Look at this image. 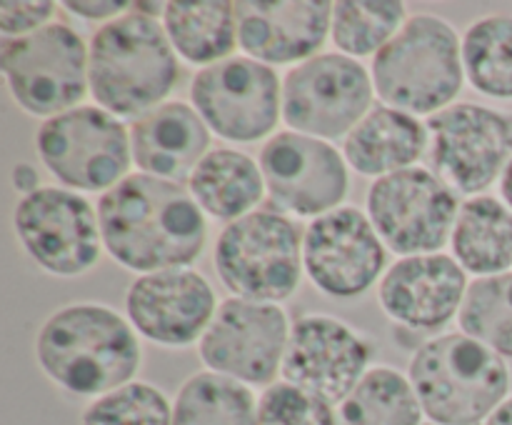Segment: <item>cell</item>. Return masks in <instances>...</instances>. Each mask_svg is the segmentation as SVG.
<instances>
[{"instance_id":"cell-30","label":"cell","mask_w":512,"mask_h":425,"mask_svg":"<svg viewBox=\"0 0 512 425\" xmlns=\"http://www.w3.org/2000/svg\"><path fill=\"white\" fill-rule=\"evenodd\" d=\"M460 328L503 358H512V273L475 278L460 305Z\"/></svg>"},{"instance_id":"cell-11","label":"cell","mask_w":512,"mask_h":425,"mask_svg":"<svg viewBox=\"0 0 512 425\" xmlns=\"http://www.w3.org/2000/svg\"><path fill=\"white\" fill-rule=\"evenodd\" d=\"M458 198L428 168H405L378 178L368 190V218L393 253H438L458 218Z\"/></svg>"},{"instance_id":"cell-15","label":"cell","mask_w":512,"mask_h":425,"mask_svg":"<svg viewBox=\"0 0 512 425\" xmlns=\"http://www.w3.org/2000/svg\"><path fill=\"white\" fill-rule=\"evenodd\" d=\"M270 200L285 213L320 218L338 210L350 188L345 155L328 140L283 130L260 150Z\"/></svg>"},{"instance_id":"cell-17","label":"cell","mask_w":512,"mask_h":425,"mask_svg":"<svg viewBox=\"0 0 512 425\" xmlns=\"http://www.w3.org/2000/svg\"><path fill=\"white\" fill-rule=\"evenodd\" d=\"M370 345L343 320L330 315H300L290 325L283 358L285 383L340 405L368 373Z\"/></svg>"},{"instance_id":"cell-33","label":"cell","mask_w":512,"mask_h":425,"mask_svg":"<svg viewBox=\"0 0 512 425\" xmlns=\"http://www.w3.org/2000/svg\"><path fill=\"white\" fill-rule=\"evenodd\" d=\"M55 3L48 0H3L0 3V30L3 38H23L50 25Z\"/></svg>"},{"instance_id":"cell-34","label":"cell","mask_w":512,"mask_h":425,"mask_svg":"<svg viewBox=\"0 0 512 425\" xmlns=\"http://www.w3.org/2000/svg\"><path fill=\"white\" fill-rule=\"evenodd\" d=\"M65 8L73 10L75 15H80V18H88V20H115L120 18V15H125V10L130 8L128 3H123V0H113V3H88V0H70V3H65Z\"/></svg>"},{"instance_id":"cell-6","label":"cell","mask_w":512,"mask_h":425,"mask_svg":"<svg viewBox=\"0 0 512 425\" xmlns=\"http://www.w3.org/2000/svg\"><path fill=\"white\" fill-rule=\"evenodd\" d=\"M215 270L235 298L283 303L303 275L298 225L275 210H253L223 228L215 243Z\"/></svg>"},{"instance_id":"cell-19","label":"cell","mask_w":512,"mask_h":425,"mask_svg":"<svg viewBox=\"0 0 512 425\" xmlns=\"http://www.w3.org/2000/svg\"><path fill=\"white\" fill-rule=\"evenodd\" d=\"M468 285V273L453 255H408L383 275L378 300L398 325L438 330L460 313Z\"/></svg>"},{"instance_id":"cell-18","label":"cell","mask_w":512,"mask_h":425,"mask_svg":"<svg viewBox=\"0 0 512 425\" xmlns=\"http://www.w3.org/2000/svg\"><path fill=\"white\" fill-rule=\"evenodd\" d=\"M215 310L213 285L193 268L138 275L125 295L130 325L143 338L168 348H185L203 338Z\"/></svg>"},{"instance_id":"cell-12","label":"cell","mask_w":512,"mask_h":425,"mask_svg":"<svg viewBox=\"0 0 512 425\" xmlns=\"http://www.w3.org/2000/svg\"><path fill=\"white\" fill-rule=\"evenodd\" d=\"M13 228L25 253L50 275L75 278L98 263V210L68 188L40 185L15 205Z\"/></svg>"},{"instance_id":"cell-31","label":"cell","mask_w":512,"mask_h":425,"mask_svg":"<svg viewBox=\"0 0 512 425\" xmlns=\"http://www.w3.org/2000/svg\"><path fill=\"white\" fill-rule=\"evenodd\" d=\"M83 425H173V403L155 385L133 380L95 398L83 410Z\"/></svg>"},{"instance_id":"cell-20","label":"cell","mask_w":512,"mask_h":425,"mask_svg":"<svg viewBox=\"0 0 512 425\" xmlns=\"http://www.w3.org/2000/svg\"><path fill=\"white\" fill-rule=\"evenodd\" d=\"M238 43L265 65L305 63L323 48L333 23L328 0H240Z\"/></svg>"},{"instance_id":"cell-16","label":"cell","mask_w":512,"mask_h":425,"mask_svg":"<svg viewBox=\"0 0 512 425\" xmlns=\"http://www.w3.org/2000/svg\"><path fill=\"white\" fill-rule=\"evenodd\" d=\"M385 263L388 248L368 215L353 205H340L305 228V273L330 298H358L368 293L378 283Z\"/></svg>"},{"instance_id":"cell-13","label":"cell","mask_w":512,"mask_h":425,"mask_svg":"<svg viewBox=\"0 0 512 425\" xmlns=\"http://www.w3.org/2000/svg\"><path fill=\"white\" fill-rule=\"evenodd\" d=\"M190 100L213 133L230 143H255L283 115V85L270 65L228 58L195 73Z\"/></svg>"},{"instance_id":"cell-37","label":"cell","mask_w":512,"mask_h":425,"mask_svg":"<svg viewBox=\"0 0 512 425\" xmlns=\"http://www.w3.org/2000/svg\"><path fill=\"white\" fill-rule=\"evenodd\" d=\"M500 193H503V203L512 210V158L505 165L503 175H500Z\"/></svg>"},{"instance_id":"cell-35","label":"cell","mask_w":512,"mask_h":425,"mask_svg":"<svg viewBox=\"0 0 512 425\" xmlns=\"http://www.w3.org/2000/svg\"><path fill=\"white\" fill-rule=\"evenodd\" d=\"M10 180H13V188L18 190V193H23V195L35 193V190L40 188V185H38V170H35L30 163L15 165L13 173H10Z\"/></svg>"},{"instance_id":"cell-36","label":"cell","mask_w":512,"mask_h":425,"mask_svg":"<svg viewBox=\"0 0 512 425\" xmlns=\"http://www.w3.org/2000/svg\"><path fill=\"white\" fill-rule=\"evenodd\" d=\"M483 425H512V395L493 415H490L488 420H485Z\"/></svg>"},{"instance_id":"cell-29","label":"cell","mask_w":512,"mask_h":425,"mask_svg":"<svg viewBox=\"0 0 512 425\" xmlns=\"http://www.w3.org/2000/svg\"><path fill=\"white\" fill-rule=\"evenodd\" d=\"M405 3L398 0H343L333 3L330 38L350 58L378 55L405 25Z\"/></svg>"},{"instance_id":"cell-21","label":"cell","mask_w":512,"mask_h":425,"mask_svg":"<svg viewBox=\"0 0 512 425\" xmlns=\"http://www.w3.org/2000/svg\"><path fill=\"white\" fill-rule=\"evenodd\" d=\"M133 163L145 175L185 183L210 153V128L188 103H163L128 125Z\"/></svg>"},{"instance_id":"cell-9","label":"cell","mask_w":512,"mask_h":425,"mask_svg":"<svg viewBox=\"0 0 512 425\" xmlns=\"http://www.w3.org/2000/svg\"><path fill=\"white\" fill-rule=\"evenodd\" d=\"M373 75L343 53H318L283 80V120L290 130L320 140L348 138L373 108Z\"/></svg>"},{"instance_id":"cell-2","label":"cell","mask_w":512,"mask_h":425,"mask_svg":"<svg viewBox=\"0 0 512 425\" xmlns=\"http://www.w3.org/2000/svg\"><path fill=\"white\" fill-rule=\"evenodd\" d=\"M35 360L65 393L95 400L133 383L143 350L133 325L113 308L73 303L40 325Z\"/></svg>"},{"instance_id":"cell-26","label":"cell","mask_w":512,"mask_h":425,"mask_svg":"<svg viewBox=\"0 0 512 425\" xmlns=\"http://www.w3.org/2000/svg\"><path fill=\"white\" fill-rule=\"evenodd\" d=\"M423 405L408 375L388 365L370 368L340 403V425H425Z\"/></svg>"},{"instance_id":"cell-28","label":"cell","mask_w":512,"mask_h":425,"mask_svg":"<svg viewBox=\"0 0 512 425\" xmlns=\"http://www.w3.org/2000/svg\"><path fill=\"white\" fill-rule=\"evenodd\" d=\"M463 68L470 85L490 98H512V18L488 15L465 30Z\"/></svg>"},{"instance_id":"cell-22","label":"cell","mask_w":512,"mask_h":425,"mask_svg":"<svg viewBox=\"0 0 512 425\" xmlns=\"http://www.w3.org/2000/svg\"><path fill=\"white\" fill-rule=\"evenodd\" d=\"M428 150V130L415 115L380 103L343 140L345 163L368 178L415 168Z\"/></svg>"},{"instance_id":"cell-23","label":"cell","mask_w":512,"mask_h":425,"mask_svg":"<svg viewBox=\"0 0 512 425\" xmlns=\"http://www.w3.org/2000/svg\"><path fill=\"white\" fill-rule=\"evenodd\" d=\"M188 190L210 218L233 223L253 213L265 195V178L250 155L233 148H215L200 160Z\"/></svg>"},{"instance_id":"cell-1","label":"cell","mask_w":512,"mask_h":425,"mask_svg":"<svg viewBox=\"0 0 512 425\" xmlns=\"http://www.w3.org/2000/svg\"><path fill=\"white\" fill-rule=\"evenodd\" d=\"M100 235L110 258L135 273L188 268L208 240L203 210L183 183L135 173L103 193Z\"/></svg>"},{"instance_id":"cell-4","label":"cell","mask_w":512,"mask_h":425,"mask_svg":"<svg viewBox=\"0 0 512 425\" xmlns=\"http://www.w3.org/2000/svg\"><path fill=\"white\" fill-rule=\"evenodd\" d=\"M408 378L430 425H483L510 390L503 355L465 333L438 335L420 345Z\"/></svg>"},{"instance_id":"cell-8","label":"cell","mask_w":512,"mask_h":425,"mask_svg":"<svg viewBox=\"0 0 512 425\" xmlns=\"http://www.w3.org/2000/svg\"><path fill=\"white\" fill-rule=\"evenodd\" d=\"M45 168L73 190H113L133 163L130 130L100 105H78L48 118L35 135Z\"/></svg>"},{"instance_id":"cell-24","label":"cell","mask_w":512,"mask_h":425,"mask_svg":"<svg viewBox=\"0 0 512 425\" xmlns=\"http://www.w3.org/2000/svg\"><path fill=\"white\" fill-rule=\"evenodd\" d=\"M455 260L478 278L508 273L512 265V210L493 195L465 200L450 235Z\"/></svg>"},{"instance_id":"cell-14","label":"cell","mask_w":512,"mask_h":425,"mask_svg":"<svg viewBox=\"0 0 512 425\" xmlns=\"http://www.w3.org/2000/svg\"><path fill=\"white\" fill-rule=\"evenodd\" d=\"M288 315L275 303L228 298L200 338V358L213 373L243 385H273L288 348Z\"/></svg>"},{"instance_id":"cell-3","label":"cell","mask_w":512,"mask_h":425,"mask_svg":"<svg viewBox=\"0 0 512 425\" xmlns=\"http://www.w3.org/2000/svg\"><path fill=\"white\" fill-rule=\"evenodd\" d=\"M90 95L115 118H140L163 105L178 83V53L158 18L125 13L88 43Z\"/></svg>"},{"instance_id":"cell-32","label":"cell","mask_w":512,"mask_h":425,"mask_svg":"<svg viewBox=\"0 0 512 425\" xmlns=\"http://www.w3.org/2000/svg\"><path fill=\"white\" fill-rule=\"evenodd\" d=\"M255 425H340L335 405L285 380L268 385L258 400Z\"/></svg>"},{"instance_id":"cell-10","label":"cell","mask_w":512,"mask_h":425,"mask_svg":"<svg viewBox=\"0 0 512 425\" xmlns=\"http://www.w3.org/2000/svg\"><path fill=\"white\" fill-rule=\"evenodd\" d=\"M425 163L455 193H483L512 158V118L475 103H458L425 120Z\"/></svg>"},{"instance_id":"cell-5","label":"cell","mask_w":512,"mask_h":425,"mask_svg":"<svg viewBox=\"0 0 512 425\" xmlns=\"http://www.w3.org/2000/svg\"><path fill=\"white\" fill-rule=\"evenodd\" d=\"M375 93L390 108L435 115L450 108L465 83L463 43L445 18L410 15L373 58Z\"/></svg>"},{"instance_id":"cell-7","label":"cell","mask_w":512,"mask_h":425,"mask_svg":"<svg viewBox=\"0 0 512 425\" xmlns=\"http://www.w3.org/2000/svg\"><path fill=\"white\" fill-rule=\"evenodd\" d=\"M0 68L15 103L38 118L78 108L88 83V48L65 23H50L23 38H3Z\"/></svg>"},{"instance_id":"cell-27","label":"cell","mask_w":512,"mask_h":425,"mask_svg":"<svg viewBox=\"0 0 512 425\" xmlns=\"http://www.w3.org/2000/svg\"><path fill=\"white\" fill-rule=\"evenodd\" d=\"M258 400L248 385L205 370L180 385L173 425H255Z\"/></svg>"},{"instance_id":"cell-25","label":"cell","mask_w":512,"mask_h":425,"mask_svg":"<svg viewBox=\"0 0 512 425\" xmlns=\"http://www.w3.org/2000/svg\"><path fill=\"white\" fill-rule=\"evenodd\" d=\"M163 28L175 53L203 68L228 60L238 43L235 3H228V0L165 3Z\"/></svg>"}]
</instances>
